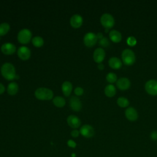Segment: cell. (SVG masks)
Segmentation results:
<instances>
[{
    "instance_id": "6da1fadb",
    "label": "cell",
    "mask_w": 157,
    "mask_h": 157,
    "mask_svg": "<svg viewBox=\"0 0 157 157\" xmlns=\"http://www.w3.org/2000/svg\"><path fill=\"white\" fill-rule=\"evenodd\" d=\"M1 75L7 80H12L17 75L14 66L10 63H5L1 67Z\"/></svg>"
},
{
    "instance_id": "7a4b0ae2",
    "label": "cell",
    "mask_w": 157,
    "mask_h": 157,
    "mask_svg": "<svg viewBox=\"0 0 157 157\" xmlns=\"http://www.w3.org/2000/svg\"><path fill=\"white\" fill-rule=\"evenodd\" d=\"M35 97L41 101H48L51 100L53 97V91L47 88L40 87L36 90L34 92Z\"/></svg>"
},
{
    "instance_id": "3957f363",
    "label": "cell",
    "mask_w": 157,
    "mask_h": 157,
    "mask_svg": "<svg viewBox=\"0 0 157 157\" xmlns=\"http://www.w3.org/2000/svg\"><path fill=\"white\" fill-rule=\"evenodd\" d=\"M121 59L125 65H132L136 61V56L134 52L129 48L124 49L121 53Z\"/></svg>"
},
{
    "instance_id": "277c9868",
    "label": "cell",
    "mask_w": 157,
    "mask_h": 157,
    "mask_svg": "<svg viewBox=\"0 0 157 157\" xmlns=\"http://www.w3.org/2000/svg\"><path fill=\"white\" fill-rule=\"evenodd\" d=\"M32 37V33L28 29L24 28L21 29L17 34L18 42L22 44H26L29 42Z\"/></svg>"
},
{
    "instance_id": "5b68a950",
    "label": "cell",
    "mask_w": 157,
    "mask_h": 157,
    "mask_svg": "<svg viewBox=\"0 0 157 157\" xmlns=\"http://www.w3.org/2000/svg\"><path fill=\"white\" fill-rule=\"evenodd\" d=\"M100 21L101 25L105 29L112 28L115 24V20L113 17L108 13H105L102 15L100 18Z\"/></svg>"
},
{
    "instance_id": "8992f818",
    "label": "cell",
    "mask_w": 157,
    "mask_h": 157,
    "mask_svg": "<svg viewBox=\"0 0 157 157\" xmlns=\"http://www.w3.org/2000/svg\"><path fill=\"white\" fill-rule=\"evenodd\" d=\"M98 41V37L96 34L89 32L85 34L83 37V43L88 47H93Z\"/></svg>"
},
{
    "instance_id": "52a82bcc",
    "label": "cell",
    "mask_w": 157,
    "mask_h": 157,
    "mask_svg": "<svg viewBox=\"0 0 157 157\" xmlns=\"http://www.w3.org/2000/svg\"><path fill=\"white\" fill-rule=\"evenodd\" d=\"M145 89L149 94L152 96L157 95V80L151 79L147 81L145 85Z\"/></svg>"
},
{
    "instance_id": "ba28073f",
    "label": "cell",
    "mask_w": 157,
    "mask_h": 157,
    "mask_svg": "<svg viewBox=\"0 0 157 157\" xmlns=\"http://www.w3.org/2000/svg\"><path fill=\"white\" fill-rule=\"evenodd\" d=\"M16 50L15 45L10 42H6L1 47V52L6 55H13L16 52Z\"/></svg>"
},
{
    "instance_id": "9c48e42d",
    "label": "cell",
    "mask_w": 157,
    "mask_h": 157,
    "mask_svg": "<svg viewBox=\"0 0 157 157\" xmlns=\"http://www.w3.org/2000/svg\"><path fill=\"white\" fill-rule=\"evenodd\" d=\"M17 55L21 60H28L31 56V50L26 46H21L17 50Z\"/></svg>"
},
{
    "instance_id": "30bf717a",
    "label": "cell",
    "mask_w": 157,
    "mask_h": 157,
    "mask_svg": "<svg viewBox=\"0 0 157 157\" xmlns=\"http://www.w3.org/2000/svg\"><path fill=\"white\" fill-rule=\"evenodd\" d=\"M80 134L86 138L92 137L94 135V129L90 124H84L80 129Z\"/></svg>"
},
{
    "instance_id": "8fae6325",
    "label": "cell",
    "mask_w": 157,
    "mask_h": 157,
    "mask_svg": "<svg viewBox=\"0 0 157 157\" xmlns=\"http://www.w3.org/2000/svg\"><path fill=\"white\" fill-rule=\"evenodd\" d=\"M69 106L72 110L75 112H78L82 109L81 101L78 97L72 96L69 99Z\"/></svg>"
},
{
    "instance_id": "7c38bea8",
    "label": "cell",
    "mask_w": 157,
    "mask_h": 157,
    "mask_svg": "<svg viewBox=\"0 0 157 157\" xmlns=\"http://www.w3.org/2000/svg\"><path fill=\"white\" fill-rule=\"evenodd\" d=\"M67 123L68 125L74 129H77L81 125V120L80 118L74 115H71L67 118Z\"/></svg>"
},
{
    "instance_id": "4fadbf2b",
    "label": "cell",
    "mask_w": 157,
    "mask_h": 157,
    "mask_svg": "<svg viewBox=\"0 0 157 157\" xmlns=\"http://www.w3.org/2000/svg\"><path fill=\"white\" fill-rule=\"evenodd\" d=\"M105 56V51L102 48H97L93 52V59L97 63H101Z\"/></svg>"
},
{
    "instance_id": "5bb4252c",
    "label": "cell",
    "mask_w": 157,
    "mask_h": 157,
    "mask_svg": "<svg viewBox=\"0 0 157 157\" xmlns=\"http://www.w3.org/2000/svg\"><path fill=\"white\" fill-rule=\"evenodd\" d=\"M83 23V18L79 14H74L70 18V25L74 28H80Z\"/></svg>"
},
{
    "instance_id": "9a60e30c",
    "label": "cell",
    "mask_w": 157,
    "mask_h": 157,
    "mask_svg": "<svg viewBox=\"0 0 157 157\" xmlns=\"http://www.w3.org/2000/svg\"><path fill=\"white\" fill-rule=\"evenodd\" d=\"M117 86L121 90H126L129 89L131 85V82L128 78L121 77L117 80Z\"/></svg>"
},
{
    "instance_id": "2e32d148",
    "label": "cell",
    "mask_w": 157,
    "mask_h": 157,
    "mask_svg": "<svg viewBox=\"0 0 157 157\" xmlns=\"http://www.w3.org/2000/svg\"><path fill=\"white\" fill-rule=\"evenodd\" d=\"M126 118L131 121H134L138 118V113L133 107H128L125 110Z\"/></svg>"
},
{
    "instance_id": "e0dca14e",
    "label": "cell",
    "mask_w": 157,
    "mask_h": 157,
    "mask_svg": "<svg viewBox=\"0 0 157 157\" xmlns=\"http://www.w3.org/2000/svg\"><path fill=\"white\" fill-rule=\"evenodd\" d=\"M109 66L113 69H119L122 66V61L117 57H112L109 60Z\"/></svg>"
},
{
    "instance_id": "ac0fdd59",
    "label": "cell",
    "mask_w": 157,
    "mask_h": 157,
    "mask_svg": "<svg viewBox=\"0 0 157 157\" xmlns=\"http://www.w3.org/2000/svg\"><path fill=\"white\" fill-rule=\"evenodd\" d=\"M61 90L65 96H69L72 90V85L69 81L64 82L61 85Z\"/></svg>"
},
{
    "instance_id": "d6986e66",
    "label": "cell",
    "mask_w": 157,
    "mask_h": 157,
    "mask_svg": "<svg viewBox=\"0 0 157 157\" xmlns=\"http://www.w3.org/2000/svg\"><path fill=\"white\" fill-rule=\"evenodd\" d=\"M109 38L112 42L115 43H118L121 41L122 39V36L119 31L112 29L109 33Z\"/></svg>"
},
{
    "instance_id": "ffe728a7",
    "label": "cell",
    "mask_w": 157,
    "mask_h": 157,
    "mask_svg": "<svg viewBox=\"0 0 157 157\" xmlns=\"http://www.w3.org/2000/svg\"><path fill=\"white\" fill-rule=\"evenodd\" d=\"M7 91L9 94L10 95H15L17 93L18 91V85L17 83L15 82H10L8 86H7Z\"/></svg>"
},
{
    "instance_id": "44dd1931",
    "label": "cell",
    "mask_w": 157,
    "mask_h": 157,
    "mask_svg": "<svg viewBox=\"0 0 157 157\" xmlns=\"http://www.w3.org/2000/svg\"><path fill=\"white\" fill-rule=\"evenodd\" d=\"M104 93L106 96L109 98H112L116 94V88L112 84L107 85L104 89Z\"/></svg>"
},
{
    "instance_id": "7402d4cb",
    "label": "cell",
    "mask_w": 157,
    "mask_h": 157,
    "mask_svg": "<svg viewBox=\"0 0 157 157\" xmlns=\"http://www.w3.org/2000/svg\"><path fill=\"white\" fill-rule=\"evenodd\" d=\"M53 103L56 107L61 108L65 105L66 101L61 96H56L53 99Z\"/></svg>"
},
{
    "instance_id": "603a6c76",
    "label": "cell",
    "mask_w": 157,
    "mask_h": 157,
    "mask_svg": "<svg viewBox=\"0 0 157 157\" xmlns=\"http://www.w3.org/2000/svg\"><path fill=\"white\" fill-rule=\"evenodd\" d=\"M44 41L40 36H35L32 39V44L36 47H40L44 45Z\"/></svg>"
},
{
    "instance_id": "cb8c5ba5",
    "label": "cell",
    "mask_w": 157,
    "mask_h": 157,
    "mask_svg": "<svg viewBox=\"0 0 157 157\" xmlns=\"http://www.w3.org/2000/svg\"><path fill=\"white\" fill-rule=\"evenodd\" d=\"M10 30V25L7 23H2L0 24V36L6 35Z\"/></svg>"
},
{
    "instance_id": "d4e9b609",
    "label": "cell",
    "mask_w": 157,
    "mask_h": 157,
    "mask_svg": "<svg viewBox=\"0 0 157 157\" xmlns=\"http://www.w3.org/2000/svg\"><path fill=\"white\" fill-rule=\"evenodd\" d=\"M117 103L120 107H126L129 105V104L128 99L124 97L118 98L117 101Z\"/></svg>"
},
{
    "instance_id": "484cf974",
    "label": "cell",
    "mask_w": 157,
    "mask_h": 157,
    "mask_svg": "<svg viewBox=\"0 0 157 157\" xmlns=\"http://www.w3.org/2000/svg\"><path fill=\"white\" fill-rule=\"evenodd\" d=\"M106 80L107 81L110 83L117 82V75L113 72H109L106 75Z\"/></svg>"
},
{
    "instance_id": "4316f807",
    "label": "cell",
    "mask_w": 157,
    "mask_h": 157,
    "mask_svg": "<svg viewBox=\"0 0 157 157\" xmlns=\"http://www.w3.org/2000/svg\"><path fill=\"white\" fill-rule=\"evenodd\" d=\"M99 45L103 47H107L109 45V40L107 37H103L101 39L99 40Z\"/></svg>"
},
{
    "instance_id": "83f0119b",
    "label": "cell",
    "mask_w": 157,
    "mask_h": 157,
    "mask_svg": "<svg viewBox=\"0 0 157 157\" xmlns=\"http://www.w3.org/2000/svg\"><path fill=\"white\" fill-rule=\"evenodd\" d=\"M136 42H137L136 39H135V37H134L132 36L129 37L127 39V43L130 46H134L136 44Z\"/></svg>"
},
{
    "instance_id": "f1b7e54d",
    "label": "cell",
    "mask_w": 157,
    "mask_h": 157,
    "mask_svg": "<svg viewBox=\"0 0 157 157\" xmlns=\"http://www.w3.org/2000/svg\"><path fill=\"white\" fill-rule=\"evenodd\" d=\"M83 89L82 87L77 86L74 89V93L77 96H81L83 94Z\"/></svg>"
},
{
    "instance_id": "f546056e",
    "label": "cell",
    "mask_w": 157,
    "mask_h": 157,
    "mask_svg": "<svg viewBox=\"0 0 157 157\" xmlns=\"http://www.w3.org/2000/svg\"><path fill=\"white\" fill-rule=\"evenodd\" d=\"M150 139L153 140H157V131H153L150 134Z\"/></svg>"
},
{
    "instance_id": "4dcf8cb0",
    "label": "cell",
    "mask_w": 157,
    "mask_h": 157,
    "mask_svg": "<svg viewBox=\"0 0 157 157\" xmlns=\"http://www.w3.org/2000/svg\"><path fill=\"white\" fill-rule=\"evenodd\" d=\"M80 134V131L77 129H74L71 132V135L73 137H77Z\"/></svg>"
},
{
    "instance_id": "1f68e13d",
    "label": "cell",
    "mask_w": 157,
    "mask_h": 157,
    "mask_svg": "<svg viewBox=\"0 0 157 157\" xmlns=\"http://www.w3.org/2000/svg\"><path fill=\"white\" fill-rule=\"evenodd\" d=\"M67 145H68L69 147H73V148L76 146L75 142L74 140H69L67 141Z\"/></svg>"
},
{
    "instance_id": "d6a6232c",
    "label": "cell",
    "mask_w": 157,
    "mask_h": 157,
    "mask_svg": "<svg viewBox=\"0 0 157 157\" xmlns=\"http://www.w3.org/2000/svg\"><path fill=\"white\" fill-rule=\"evenodd\" d=\"M4 91H5L4 86L1 83H0V94H2V93H4Z\"/></svg>"
},
{
    "instance_id": "836d02e7",
    "label": "cell",
    "mask_w": 157,
    "mask_h": 157,
    "mask_svg": "<svg viewBox=\"0 0 157 157\" xmlns=\"http://www.w3.org/2000/svg\"><path fill=\"white\" fill-rule=\"evenodd\" d=\"M98 68L99 70H102V69H104V64H102V63H99V64H98Z\"/></svg>"
},
{
    "instance_id": "e575fe53",
    "label": "cell",
    "mask_w": 157,
    "mask_h": 157,
    "mask_svg": "<svg viewBox=\"0 0 157 157\" xmlns=\"http://www.w3.org/2000/svg\"><path fill=\"white\" fill-rule=\"evenodd\" d=\"M96 36H97L98 39H99V40L101 39L103 37V35H102V34L101 33H98L96 34Z\"/></svg>"
}]
</instances>
